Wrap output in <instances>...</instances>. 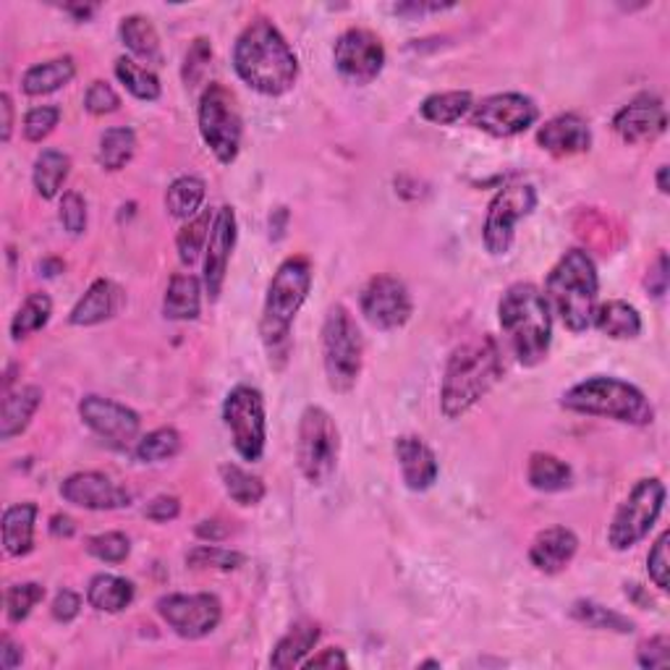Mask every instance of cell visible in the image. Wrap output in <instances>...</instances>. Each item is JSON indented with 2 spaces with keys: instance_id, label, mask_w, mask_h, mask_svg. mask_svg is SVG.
Returning a JSON list of instances; mask_svg holds the SVG:
<instances>
[{
  "instance_id": "obj_31",
  "label": "cell",
  "mask_w": 670,
  "mask_h": 670,
  "mask_svg": "<svg viewBox=\"0 0 670 670\" xmlns=\"http://www.w3.org/2000/svg\"><path fill=\"white\" fill-rule=\"evenodd\" d=\"M87 603L100 613H121L134 603V584L115 573H98L87 586Z\"/></svg>"
},
{
  "instance_id": "obj_12",
  "label": "cell",
  "mask_w": 670,
  "mask_h": 670,
  "mask_svg": "<svg viewBox=\"0 0 670 670\" xmlns=\"http://www.w3.org/2000/svg\"><path fill=\"white\" fill-rule=\"evenodd\" d=\"M534 208H537V189L530 184L506 186L493 197L487 208L485 228H482V238H485V249L489 255L502 257L511 251L517 223L530 218Z\"/></svg>"
},
{
  "instance_id": "obj_8",
  "label": "cell",
  "mask_w": 670,
  "mask_h": 670,
  "mask_svg": "<svg viewBox=\"0 0 670 670\" xmlns=\"http://www.w3.org/2000/svg\"><path fill=\"white\" fill-rule=\"evenodd\" d=\"M340 459V433L338 424L322 406H307L299 419V435H296V461L299 472L309 485H327L338 469Z\"/></svg>"
},
{
  "instance_id": "obj_30",
  "label": "cell",
  "mask_w": 670,
  "mask_h": 670,
  "mask_svg": "<svg viewBox=\"0 0 670 670\" xmlns=\"http://www.w3.org/2000/svg\"><path fill=\"white\" fill-rule=\"evenodd\" d=\"M76 76V63L74 58H53V61L35 63L27 69V74L22 76V89L32 98H40V95H50L55 89L66 87V84Z\"/></svg>"
},
{
  "instance_id": "obj_26",
  "label": "cell",
  "mask_w": 670,
  "mask_h": 670,
  "mask_svg": "<svg viewBox=\"0 0 670 670\" xmlns=\"http://www.w3.org/2000/svg\"><path fill=\"white\" fill-rule=\"evenodd\" d=\"M42 404V388L37 385H24L14 393H5L3 398V417H0V437L5 443L14 441L29 427L32 417Z\"/></svg>"
},
{
  "instance_id": "obj_13",
  "label": "cell",
  "mask_w": 670,
  "mask_h": 670,
  "mask_svg": "<svg viewBox=\"0 0 670 670\" xmlns=\"http://www.w3.org/2000/svg\"><path fill=\"white\" fill-rule=\"evenodd\" d=\"M539 108L530 95L500 92L489 95L472 108V126L498 139H511L537 124Z\"/></svg>"
},
{
  "instance_id": "obj_48",
  "label": "cell",
  "mask_w": 670,
  "mask_h": 670,
  "mask_svg": "<svg viewBox=\"0 0 670 670\" xmlns=\"http://www.w3.org/2000/svg\"><path fill=\"white\" fill-rule=\"evenodd\" d=\"M58 121H61V108L55 106H40L32 108L24 119V139L27 141H42L55 132Z\"/></svg>"
},
{
  "instance_id": "obj_23",
  "label": "cell",
  "mask_w": 670,
  "mask_h": 670,
  "mask_svg": "<svg viewBox=\"0 0 670 670\" xmlns=\"http://www.w3.org/2000/svg\"><path fill=\"white\" fill-rule=\"evenodd\" d=\"M576 550H579V537L569 530V526H550V530H543L532 539L530 563L539 573L553 576V573L569 569Z\"/></svg>"
},
{
  "instance_id": "obj_18",
  "label": "cell",
  "mask_w": 670,
  "mask_h": 670,
  "mask_svg": "<svg viewBox=\"0 0 670 670\" xmlns=\"http://www.w3.org/2000/svg\"><path fill=\"white\" fill-rule=\"evenodd\" d=\"M668 126V113L666 102L657 95H636L629 106H623L621 111L613 115V128L616 134L629 145H647L657 137L666 134Z\"/></svg>"
},
{
  "instance_id": "obj_36",
  "label": "cell",
  "mask_w": 670,
  "mask_h": 670,
  "mask_svg": "<svg viewBox=\"0 0 670 670\" xmlns=\"http://www.w3.org/2000/svg\"><path fill=\"white\" fill-rule=\"evenodd\" d=\"M204 195V182L197 176H182L176 178L165 191V210L171 218H178V221H191V218L199 215V208H202Z\"/></svg>"
},
{
  "instance_id": "obj_56",
  "label": "cell",
  "mask_w": 670,
  "mask_h": 670,
  "mask_svg": "<svg viewBox=\"0 0 670 670\" xmlns=\"http://www.w3.org/2000/svg\"><path fill=\"white\" fill-rule=\"evenodd\" d=\"M301 668H349V660H346V655H344V649H338V647H331V649H322L320 655H314V657H309V660H305L301 662Z\"/></svg>"
},
{
  "instance_id": "obj_7",
  "label": "cell",
  "mask_w": 670,
  "mask_h": 670,
  "mask_svg": "<svg viewBox=\"0 0 670 670\" xmlns=\"http://www.w3.org/2000/svg\"><path fill=\"white\" fill-rule=\"evenodd\" d=\"M364 338L357 320L344 305L327 309L322 322V364L331 390L349 393L362 375Z\"/></svg>"
},
{
  "instance_id": "obj_59",
  "label": "cell",
  "mask_w": 670,
  "mask_h": 670,
  "mask_svg": "<svg viewBox=\"0 0 670 670\" xmlns=\"http://www.w3.org/2000/svg\"><path fill=\"white\" fill-rule=\"evenodd\" d=\"M454 9V5H443V3H398L393 5V11L401 16H424V14H441V11Z\"/></svg>"
},
{
  "instance_id": "obj_22",
  "label": "cell",
  "mask_w": 670,
  "mask_h": 670,
  "mask_svg": "<svg viewBox=\"0 0 670 670\" xmlns=\"http://www.w3.org/2000/svg\"><path fill=\"white\" fill-rule=\"evenodd\" d=\"M121 307H124V288L111 278H98L71 309L69 322L76 327L100 325V322L115 318Z\"/></svg>"
},
{
  "instance_id": "obj_9",
  "label": "cell",
  "mask_w": 670,
  "mask_h": 670,
  "mask_svg": "<svg viewBox=\"0 0 670 670\" xmlns=\"http://www.w3.org/2000/svg\"><path fill=\"white\" fill-rule=\"evenodd\" d=\"M199 134H202L204 145L210 147L212 154L221 160L223 165H231L241 150V134L244 121L238 111L236 95L221 82L208 84L199 100Z\"/></svg>"
},
{
  "instance_id": "obj_58",
  "label": "cell",
  "mask_w": 670,
  "mask_h": 670,
  "mask_svg": "<svg viewBox=\"0 0 670 670\" xmlns=\"http://www.w3.org/2000/svg\"><path fill=\"white\" fill-rule=\"evenodd\" d=\"M195 534L199 539H208V543H223V539L228 537V526L218 519H204L197 524Z\"/></svg>"
},
{
  "instance_id": "obj_40",
  "label": "cell",
  "mask_w": 670,
  "mask_h": 670,
  "mask_svg": "<svg viewBox=\"0 0 670 670\" xmlns=\"http://www.w3.org/2000/svg\"><path fill=\"white\" fill-rule=\"evenodd\" d=\"M212 221H215V212L202 210L199 215L191 218L182 231H178L176 249H178V260H182V265H195V262L199 260V255H202L204 247H208Z\"/></svg>"
},
{
  "instance_id": "obj_37",
  "label": "cell",
  "mask_w": 670,
  "mask_h": 670,
  "mask_svg": "<svg viewBox=\"0 0 670 670\" xmlns=\"http://www.w3.org/2000/svg\"><path fill=\"white\" fill-rule=\"evenodd\" d=\"M571 618L579 621L586 629L597 631H616V634H631L634 631V621L626 616L616 613V610L605 608V605L595 600H576L571 605Z\"/></svg>"
},
{
  "instance_id": "obj_42",
  "label": "cell",
  "mask_w": 670,
  "mask_h": 670,
  "mask_svg": "<svg viewBox=\"0 0 670 670\" xmlns=\"http://www.w3.org/2000/svg\"><path fill=\"white\" fill-rule=\"evenodd\" d=\"M115 76H119V82L124 84L128 92L134 95L137 100L152 102L160 98V79L154 76V71H150L147 66H139L134 58H119L115 61Z\"/></svg>"
},
{
  "instance_id": "obj_45",
  "label": "cell",
  "mask_w": 670,
  "mask_h": 670,
  "mask_svg": "<svg viewBox=\"0 0 670 670\" xmlns=\"http://www.w3.org/2000/svg\"><path fill=\"white\" fill-rule=\"evenodd\" d=\"M42 600H45L42 584L24 582L9 586V592H5V616H9L11 623L27 621L32 610H35Z\"/></svg>"
},
{
  "instance_id": "obj_43",
  "label": "cell",
  "mask_w": 670,
  "mask_h": 670,
  "mask_svg": "<svg viewBox=\"0 0 670 670\" xmlns=\"http://www.w3.org/2000/svg\"><path fill=\"white\" fill-rule=\"evenodd\" d=\"M178 450H182V435L173 427H160L139 437L134 456H137V461L141 463H160L173 459Z\"/></svg>"
},
{
  "instance_id": "obj_39",
  "label": "cell",
  "mask_w": 670,
  "mask_h": 670,
  "mask_svg": "<svg viewBox=\"0 0 670 670\" xmlns=\"http://www.w3.org/2000/svg\"><path fill=\"white\" fill-rule=\"evenodd\" d=\"M50 314H53V301H50V296L29 294L27 299H24V305L16 309L14 320H11V338L24 340L29 338L32 333L42 331V327L50 322Z\"/></svg>"
},
{
  "instance_id": "obj_3",
  "label": "cell",
  "mask_w": 670,
  "mask_h": 670,
  "mask_svg": "<svg viewBox=\"0 0 670 670\" xmlns=\"http://www.w3.org/2000/svg\"><path fill=\"white\" fill-rule=\"evenodd\" d=\"M312 288V265L307 257H288L275 270L268 286L265 309H262L260 335L265 344L270 364L283 370L291 353V325Z\"/></svg>"
},
{
  "instance_id": "obj_50",
  "label": "cell",
  "mask_w": 670,
  "mask_h": 670,
  "mask_svg": "<svg viewBox=\"0 0 670 670\" xmlns=\"http://www.w3.org/2000/svg\"><path fill=\"white\" fill-rule=\"evenodd\" d=\"M636 662L647 670H660L670 666V640L666 634L649 636L636 649Z\"/></svg>"
},
{
  "instance_id": "obj_46",
  "label": "cell",
  "mask_w": 670,
  "mask_h": 670,
  "mask_svg": "<svg viewBox=\"0 0 670 670\" xmlns=\"http://www.w3.org/2000/svg\"><path fill=\"white\" fill-rule=\"evenodd\" d=\"M84 550L102 563H124L132 553V543L124 532H102L84 539Z\"/></svg>"
},
{
  "instance_id": "obj_54",
  "label": "cell",
  "mask_w": 670,
  "mask_h": 670,
  "mask_svg": "<svg viewBox=\"0 0 670 670\" xmlns=\"http://www.w3.org/2000/svg\"><path fill=\"white\" fill-rule=\"evenodd\" d=\"M79 610H82V597L71 590L58 592L53 605H50V613H53L55 621H61V623L74 621V618L79 616Z\"/></svg>"
},
{
  "instance_id": "obj_25",
  "label": "cell",
  "mask_w": 670,
  "mask_h": 670,
  "mask_svg": "<svg viewBox=\"0 0 670 670\" xmlns=\"http://www.w3.org/2000/svg\"><path fill=\"white\" fill-rule=\"evenodd\" d=\"M320 642V626L314 621H296L281 642L275 644L273 655H270V666L278 670H288L301 666L307 655L318 647Z\"/></svg>"
},
{
  "instance_id": "obj_32",
  "label": "cell",
  "mask_w": 670,
  "mask_h": 670,
  "mask_svg": "<svg viewBox=\"0 0 670 670\" xmlns=\"http://www.w3.org/2000/svg\"><path fill=\"white\" fill-rule=\"evenodd\" d=\"M474 98L469 89H454V92H437L424 98L422 106H419V113H422L424 121L437 126H450L456 121H461L463 115L472 113Z\"/></svg>"
},
{
  "instance_id": "obj_29",
  "label": "cell",
  "mask_w": 670,
  "mask_h": 670,
  "mask_svg": "<svg viewBox=\"0 0 670 670\" xmlns=\"http://www.w3.org/2000/svg\"><path fill=\"white\" fill-rule=\"evenodd\" d=\"M592 325L613 340H634L642 333V318L629 301H605L595 309Z\"/></svg>"
},
{
  "instance_id": "obj_33",
  "label": "cell",
  "mask_w": 670,
  "mask_h": 670,
  "mask_svg": "<svg viewBox=\"0 0 670 670\" xmlns=\"http://www.w3.org/2000/svg\"><path fill=\"white\" fill-rule=\"evenodd\" d=\"M121 40L134 55L145 63H163V50H160V37L154 24L147 16L132 14L121 22Z\"/></svg>"
},
{
  "instance_id": "obj_19",
  "label": "cell",
  "mask_w": 670,
  "mask_h": 670,
  "mask_svg": "<svg viewBox=\"0 0 670 670\" xmlns=\"http://www.w3.org/2000/svg\"><path fill=\"white\" fill-rule=\"evenodd\" d=\"M61 495L71 506L87 508V511H115V508L132 506V493L100 472L71 474L69 480H63Z\"/></svg>"
},
{
  "instance_id": "obj_1",
  "label": "cell",
  "mask_w": 670,
  "mask_h": 670,
  "mask_svg": "<svg viewBox=\"0 0 670 670\" xmlns=\"http://www.w3.org/2000/svg\"><path fill=\"white\" fill-rule=\"evenodd\" d=\"M234 69L238 79L260 95L281 98L299 79V58L270 18H255L244 27L234 45Z\"/></svg>"
},
{
  "instance_id": "obj_47",
  "label": "cell",
  "mask_w": 670,
  "mask_h": 670,
  "mask_svg": "<svg viewBox=\"0 0 670 670\" xmlns=\"http://www.w3.org/2000/svg\"><path fill=\"white\" fill-rule=\"evenodd\" d=\"M210 63H212V45L210 40H204V37H197V40L189 45L184 58L186 87H197V84L204 79V74H208Z\"/></svg>"
},
{
  "instance_id": "obj_53",
  "label": "cell",
  "mask_w": 670,
  "mask_h": 670,
  "mask_svg": "<svg viewBox=\"0 0 670 670\" xmlns=\"http://www.w3.org/2000/svg\"><path fill=\"white\" fill-rule=\"evenodd\" d=\"M178 513H182V500L173 498V495H158L145 508V517L158 521V524H167V521L178 519Z\"/></svg>"
},
{
  "instance_id": "obj_20",
  "label": "cell",
  "mask_w": 670,
  "mask_h": 670,
  "mask_svg": "<svg viewBox=\"0 0 670 670\" xmlns=\"http://www.w3.org/2000/svg\"><path fill=\"white\" fill-rule=\"evenodd\" d=\"M236 247V212L231 204H223L215 212L212 231L204 247V288H208L210 299L215 301L223 291L225 273H228L231 251Z\"/></svg>"
},
{
  "instance_id": "obj_15",
  "label": "cell",
  "mask_w": 670,
  "mask_h": 670,
  "mask_svg": "<svg viewBox=\"0 0 670 670\" xmlns=\"http://www.w3.org/2000/svg\"><path fill=\"white\" fill-rule=\"evenodd\" d=\"M333 61L338 74L351 84H372L385 69L383 40L370 29H346L335 40Z\"/></svg>"
},
{
  "instance_id": "obj_11",
  "label": "cell",
  "mask_w": 670,
  "mask_h": 670,
  "mask_svg": "<svg viewBox=\"0 0 670 670\" xmlns=\"http://www.w3.org/2000/svg\"><path fill=\"white\" fill-rule=\"evenodd\" d=\"M223 422L244 461H260L268 443L265 398L251 385H236L223 401Z\"/></svg>"
},
{
  "instance_id": "obj_61",
  "label": "cell",
  "mask_w": 670,
  "mask_h": 670,
  "mask_svg": "<svg viewBox=\"0 0 670 670\" xmlns=\"http://www.w3.org/2000/svg\"><path fill=\"white\" fill-rule=\"evenodd\" d=\"M74 532V519L66 517V513H55V517L50 519V534H53V537H71Z\"/></svg>"
},
{
  "instance_id": "obj_49",
  "label": "cell",
  "mask_w": 670,
  "mask_h": 670,
  "mask_svg": "<svg viewBox=\"0 0 670 670\" xmlns=\"http://www.w3.org/2000/svg\"><path fill=\"white\" fill-rule=\"evenodd\" d=\"M84 108H87L92 115H108V113L119 111L121 98L111 84L98 79L89 84L87 95H84Z\"/></svg>"
},
{
  "instance_id": "obj_27",
  "label": "cell",
  "mask_w": 670,
  "mask_h": 670,
  "mask_svg": "<svg viewBox=\"0 0 670 670\" xmlns=\"http://www.w3.org/2000/svg\"><path fill=\"white\" fill-rule=\"evenodd\" d=\"M35 502H16L3 513V547L11 558L29 556L35 547Z\"/></svg>"
},
{
  "instance_id": "obj_52",
  "label": "cell",
  "mask_w": 670,
  "mask_h": 670,
  "mask_svg": "<svg viewBox=\"0 0 670 670\" xmlns=\"http://www.w3.org/2000/svg\"><path fill=\"white\" fill-rule=\"evenodd\" d=\"M668 532H662L660 537L655 539L653 550H649L647 556V571L649 579H653L657 590L666 592L668 590Z\"/></svg>"
},
{
  "instance_id": "obj_62",
  "label": "cell",
  "mask_w": 670,
  "mask_h": 670,
  "mask_svg": "<svg viewBox=\"0 0 670 670\" xmlns=\"http://www.w3.org/2000/svg\"><path fill=\"white\" fill-rule=\"evenodd\" d=\"M66 11L71 16H76V22H87L98 11V5H66Z\"/></svg>"
},
{
  "instance_id": "obj_44",
  "label": "cell",
  "mask_w": 670,
  "mask_h": 670,
  "mask_svg": "<svg viewBox=\"0 0 670 670\" xmlns=\"http://www.w3.org/2000/svg\"><path fill=\"white\" fill-rule=\"evenodd\" d=\"M186 563H189V569L236 571L247 563V556H244V553L228 550V547H218L215 543H210V545H197L195 550H189Z\"/></svg>"
},
{
  "instance_id": "obj_63",
  "label": "cell",
  "mask_w": 670,
  "mask_h": 670,
  "mask_svg": "<svg viewBox=\"0 0 670 670\" xmlns=\"http://www.w3.org/2000/svg\"><path fill=\"white\" fill-rule=\"evenodd\" d=\"M657 189H660V195H668V165H660V171H657Z\"/></svg>"
},
{
  "instance_id": "obj_14",
  "label": "cell",
  "mask_w": 670,
  "mask_h": 670,
  "mask_svg": "<svg viewBox=\"0 0 670 670\" xmlns=\"http://www.w3.org/2000/svg\"><path fill=\"white\" fill-rule=\"evenodd\" d=\"M158 613L182 640H202L221 626L223 605L210 592L165 595L158 600Z\"/></svg>"
},
{
  "instance_id": "obj_28",
  "label": "cell",
  "mask_w": 670,
  "mask_h": 670,
  "mask_svg": "<svg viewBox=\"0 0 670 670\" xmlns=\"http://www.w3.org/2000/svg\"><path fill=\"white\" fill-rule=\"evenodd\" d=\"M202 312V283L195 275H173L165 288L163 314L167 320H197Z\"/></svg>"
},
{
  "instance_id": "obj_35",
  "label": "cell",
  "mask_w": 670,
  "mask_h": 670,
  "mask_svg": "<svg viewBox=\"0 0 670 670\" xmlns=\"http://www.w3.org/2000/svg\"><path fill=\"white\" fill-rule=\"evenodd\" d=\"M571 467L553 454H532L526 463V480L539 493H560L571 485Z\"/></svg>"
},
{
  "instance_id": "obj_21",
  "label": "cell",
  "mask_w": 670,
  "mask_h": 670,
  "mask_svg": "<svg viewBox=\"0 0 670 670\" xmlns=\"http://www.w3.org/2000/svg\"><path fill=\"white\" fill-rule=\"evenodd\" d=\"M396 459L401 467L404 485L414 493H424L437 482L441 467H437V456L433 448L417 435H401L396 441Z\"/></svg>"
},
{
  "instance_id": "obj_2",
  "label": "cell",
  "mask_w": 670,
  "mask_h": 670,
  "mask_svg": "<svg viewBox=\"0 0 670 670\" xmlns=\"http://www.w3.org/2000/svg\"><path fill=\"white\" fill-rule=\"evenodd\" d=\"M502 351L493 335L461 344L450 353L441 385V409L448 419H461L500 383Z\"/></svg>"
},
{
  "instance_id": "obj_6",
  "label": "cell",
  "mask_w": 670,
  "mask_h": 670,
  "mask_svg": "<svg viewBox=\"0 0 670 670\" xmlns=\"http://www.w3.org/2000/svg\"><path fill=\"white\" fill-rule=\"evenodd\" d=\"M560 406L573 414L616 419V422L634 424V427L653 424L655 419L653 404L636 385L608 375H595L576 383L560 396Z\"/></svg>"
},
{
  "instance_id": "obj_51",
  "label": "cell",
  "mask_w": 670,
  "mask_h": 670,
  "mask_svg": "<svg viewBox=\"0 0 670 670\" xmlns=\"http://www.w3.org/2000/svg\"><path fill=\"white\" fill-rule=\"evenodd\" d=\"M61 223L71 236H79L87 228V202L79 191H66L61 199Z\"/></svg>"
},
{
  "instance_id": "obj_41",
  "label": "cell",
  "mask_w": 670,
  "mask_h": 670,
  "mask_svg": "<svg viewBox=\"0 0 670 670\" xmlns=\"http://www.w3.org/2000/svg\"><path fill=\"white\" fill-rule=\"evenodd\" d=\"M221 480L225 493L231 495V500L238 506H257L265 498V482L260 476H255L247 469L236 467V463H223L221 467Z\"/></svg>"
},
{
  "instance_id": "obj_10",
  "label": "cell",
  "mask_w": 670,
  "mask_h": 670,
  "mask_svg": "<svg viewBox=\"0 0 670 670\" xmlns=\"http://www.w3.org/2000/svg\"><path fill=\"white\" fill-rule=\"evenodd\" d=\"M662 506H666V485L657 476L636 482L629 498L618 506L616 517L610 521L608 545L618 553L640 545L653 532L662 513Z\"/></svg>"
},
{
  "instance_id": "obj_38",
  "label": "cell",
  "mask_w": 670,
  "mask_h": 670,
  "mask_svg": "<svg viewBox=\"0 0 670 670\" xmlns=\"http://www.w3.org/2000/svg\"><path fill=\"white\" fill-rule=\"evenodd\" d=\"M134 152H137V134L126 126H113L100 137L98 163L106 171H121L134 158Z\"/></svg>"
},
{
  "instance_id": "obj_5",
  "label": "cell",
  "mask_w": 670,
  "mask_h": 670,
  "mask_svg": "<svg viewBox=\"0 0 670 670\" xmlns=\"http://www.w3.org/2000/svg\"><path fill=\"white\" fill-rule=\"evenodd\" d=\"M600 294L597 265L584 249H569L550 270L545 283L547 305L571 333H584L592 325Z\"/></svg>"
},
{
  "instance_id": "obj_57",
  "label": "cell",
  "mask_w": 670,
  "mask_h": 670,
  "mask_svg": "<svg viewBox=\"0 0 670 670\" xmlns=\"http://www.w3.org/2000/svg\"><path fill=\"white\" fill-rule=\"evenodd\" d=\"M22 660H24L22 644H16L9 634H5L3 642H0V668L14 670L22 666Z\"/></svg>"
},
{
  "instance_id": "obj_17",
  "label": "cell",
  "mask_w": 670,
  "mask_h": 670,
  "mask_svg": "<svg viewBox=\"0 0 670 670\" xmlns=\"http://www.w3.org/2000/svg\"><path fill=\"white\" fill-rule=\"evenodd\" d=\"M82 422L108 446L126 450L139 437L141 419L134 409L102 396H84L79 401Z\"/></svg>"
},
{
  "instance_id": "obj_34",
  "label": "cell",
  "mask_w": 670,
  "mask_h": 670,
  "mask_svg": "<svg viewBox=\"0 0 670 670\" xmlns=\"http://www.w3.org/2000/svg\"><path fill=\"white\" fill-rule=\"evenodd\" d=\"M71 173V158L61 150H42L35 160V171H32V182H35L37 195L42 199H53L66 184Z\"/></svg>"
},
{
  "instance_id": "obj_24",
  "label": "cell",
  "mask_w": 670,
  "mask_h": 670,
  "mask_svg": "<svg viewBox=\"0 0 670 670\" xmlns=\"http://www.w3.org/2000/svg\"><path fill=\"white\" fill-rule=\"evenodd\" d=\"M537 145L558 158L586 152L592 147V128L576 113L556 115L537 132Z\"/></svg>"
},
{
  "instance_id": "obj_60",
  "label": "cell",
  "mask_w": 670,
  "mask_h": 670,
  "mask_svg": "<svg viewBox=\"0 0 670 670\" xmlns=\"http://www.w3.org/2000/svg\"><path fill=\"white\" fill-rule=\"evenodd\" d=\"M0 111H3V141L9 145L11 132H14V100L9 92L0 95Z\"/></svg>"
},
{
  "instance_id": "obj_55",
  "label": "cell",
  "mask_w": 670,
  "mask_h": 670,
  "mask_svg": "<svg viewBox=\"0 0 670 670\" xmlns=\"http://www.w3.org/2000/svg\"><path fill=\"white\" fill-rule=\"evenodd\" d=\"M644 286H647V291L653 294L655 299H660V296L668 291V255H666V251H660V255H657L655 265L649 268Z\"/></svg>"
},
{
  "instance_id": "obj_16",
  "label": "cell",
  "mask_w": 670,
  "mask_h": 670,
  "mask_svg": "<svg viewBox=\"0 0 670 670\" xmlns=\"http://www.w3.org/2000/svg\"><path fill=\"white\" fill-rule=\"evenodd\" d=\"M364 320L377 331H398L409 322L414 305L406 283L396 275H375L359 296Z\"/></svg>"
},
{
  "instance_id": "obj_4",
  "label": "cell",
  "mask_w": 670,
  "mask_h": 670,
  "mask_svg": "<svg viewBox=\"0 0 670 670\" xmlns=\"http://www.w3.org/2000/svg\"><path fill=\"white\" fill-rule=\"evenodd\" d=\"M498 320L519 364L534 367L543 362L553 340V309L534 283H513L506 288L498 305Z\"/></svg>"
}]
</instances>
